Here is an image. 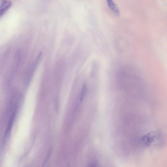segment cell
<instances>
[{"instance_id":"1","label":"cell","mask_w":167,"mask_h":167,"mask_svg":"<svg viewBox=\"0 0 167 167\" xmlns=\"http://www.w3.org/2000/svg\"><path fill=\"white\" fill-rule=\"evenodd\" d=\"M15 111L12 113L9 118V123L7 128L3 137L2 143L1 148L4 149L7 144L10 137L11 131L13 125L15 117Z\"/></svg>"},{"instance_id":"2","label":"cell","mask_w":167,"mask_h":167,"mask_svg":"<svg viewBox=\"0 0 167 167\" xmlns=\"http://www.w3.org/2000/svg\"><path fill=\"white\" fill-rule=\"evenodd\" d=\"M156 135L155 132H151L144 135L142 137V141L145 146H149L152 144L156 139Z\"/></svg>"},{"instance_id":"3","label":"cell","mask_w":167,"mask_h":167,"mask_svg":"<svg viewBox=\"0 0 167 167\" xmlns=\"http://www.w3.org/2000/svg\"><path fill=\"white\" fill-rule=\"evenodd\" d=\"M12 2L9 1H1L0 4V14L1 16L4 15L12 5Z\"/></svg>"},{"instance_id":"4","label":"cell","mask_w":167,"mask_h":167,"mask_svg":"<svg viewBox=\"0 0 167 167\" xmlns=\"http://www.w3.org/2000/svg\"><path fill=\"white\" fill-rule=\"evenodd\" d=\"M107 4L109 8L115 15L118 16L120 15V9L113 1L111 0H108L107 1Z\"/></svg>"},{"instance_id":"5","label":"cell","mask_w":167,"mask_h":167,"mask_svg":"<svg viewBox=\"0 0 167 167\" xmlns=\"http://www.w3.org/2000/svg\"><path fill=\"white\" fill-rule=\"evenodd\" d=\"M86 84L82 86L81 94H80V100L82 101L84 99L86 95Z\"/></svg>"},{"instance_id":"6","label":"cell","mask_w":167,"mask_h":167,"mask_svg":"<svg viewBox=\"0 0 167 167\" xmlns=\"http://www.w3.org/2000/svg\"><path fill=\"white\" fill-rule=\"evenodd\" d=\"M50 154H48V155L47 156L45 160L44 161L43 164V165L42 167H47L48 166V160H49V157H50Z\"/></svg>"},{"instance_id":"7","label":"cell","mask_w":167,"mask_h":167,"mask_svg":"<svg viewBox=\"0 0 167 167\" xmlns=\"http://www.w3.org/2000/svg\"><path fill=\"white\" fill-rule=\"evenodd\" d=\"M87 167H96V165L95 163H92L89 164Z\"/></svg>"}]
</instances>
